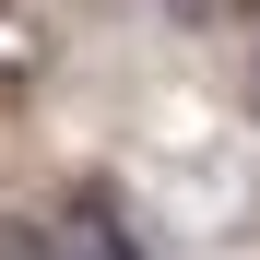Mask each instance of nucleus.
Returning a JSON list of instances; mask_svg holds the SVG:
<instances>
[{"label":"nucleus","mask_w":260,"mask_h":260,"mask_svg":"<svg viewBox=\"0 0 260 260\" xmlns=\"http://www.w3.org/2000/svg\"><path fill=\"white\" fill-rule=\"evenodd\" d=\"M71 260H154L142 237H130V213H118L107 178H83V189H71Z\"/></svg>","instance_id":"f257e3e1"},{"label":"nucleus","mask_w":260,"mask_h":260,"mask_svg":"<svg viewBox=\"0 0 260 260\" xmlns=\"http://www.w3.org/2000/svg\"><path fill=\"white\" fill-rule=\"evenodd\" d=\"M0 260H59V248H48V237H36V225H24V213H0Z\"/></svg>","instance_id":"7ed1b4c3"},{"label":"nucleus","mask_w":260,"mask_h":260,"mask_svg":"<svg viewBox=\"0 0 260 260\" xmlns=\"http://www.w3.org/2000/svg\"><path fill=\"white\" fill-rule=\"evenodd\" d=\"M36 83H48V24L24 0H0V107H24Z\"/></svg>","instance_id":"f03ea898"},{"label":"nucleus","mask_w":260,"mask_h":260,"mask_svg":"<svg viewBox=\"0 0 260 260\" xmlns=\"http://www.w3.org/2000/svg\"><path fill=\"white\" fill-rule=\"evenodd\" d=\"M248 107H260V83H248Z\"/></svg>","instance_id":"20e7f679"}]
</instances>
